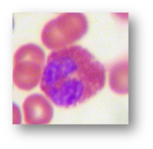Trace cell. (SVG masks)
<instances>
[{"label":"cell","instance_id":"1","mask_svg":"<svg viewBox=\"0 0 153 149\" xmlns=\"http://www.w3.org/2000/svg\"><path fill=\"white\" fill-rule=\"evenodd\" d=\"M104 67L87 49L71 45L49 54L41 81L42 91L59 108L82 103L104 87Z\"/></svg>","mask_w":153,"mask_h":149},{"label":"cell","instance_id":"2","mask_svg":"<svg viewBox=\"0 0 153 149\" xmlns=\"http://www.w3.org/2000/svg\"><path fill=\"white\" fill-rule=\"evenodd\" d=\"M88 23L84 14L65 13L47 23L42 31L41 41L50 50L71 46L86 34Z\"/></svg>","mask_w":153,"mask_h":149},{"label":"cell","instance_id":"3","mask_svg":"<svg viewBox=\"0 0 153 149\" xmlns=\"http://www.w3.org/2000/svg\"><path fill=\"white\" fill-rule=\"evenodd\" d=\"M45 55L34 44L21 46L14 56L13 80L15 86L24 91L35 88L41 81L45 66Z\"/></svg>","mask_w":153,"mask_h":149},{"label":"cell","instance_id":"4","mask_svg":"<svg viewBox=\"0 0 153 149\" xmlns=\"http://www.w3.org/2000/svg\"><path fill=\"white\" fill-rule=\"evenodd\" d=\"M25 123L28 124H47L53 117V108L41 94L34 93L26 98L22 104Z\"/></svg>","mask_w":153,"mask_h":149},{"label":"cell","instance_id":"5","mask_svg":"<svg viewBox=\"0 0 153 149\" xmlns=\"http://www.w3.org/2000/svg\"><path fill=\"white\" fill-rule=\"evenodd\" d=\"M109 79L110 86L114 92L120 94H128V61L115 64L111 69Z\"/></svg>","mask_w":153,"mask_h":149}]
</instances>
